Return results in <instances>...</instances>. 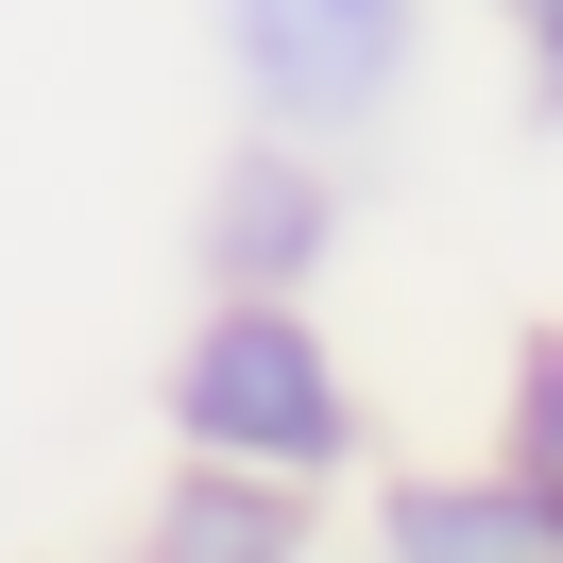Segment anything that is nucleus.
<instances>
[{"label":"nucleus","mask_w":563,"mask_h":563,"mask_svg":"<svg viewBox=\"0 0 563 563\" xmlns=\"http://www.w3.org/2000/svg\"><path fill=\"white\" fill-rule=\"evenodd\" d=\"M358 563H563V512L512 461H376Z\"/></svg>","instance_id":"obj_4"},{"label":"nucleus","mask_w":563,"mask_h":563,"mask_svg":"<svg viewBox=\"0 0 563 563\" xmlns=\"http://www.w3.org/2000/svg\"><path fill=\"white\" fill-rule=\"evenodd\" d=\"M120 563H324V495H274V478H222V461H154Z\"/></svg>","instance_id":"obj_5"},{"label":"nucleus","mask_w":563,"mask_h":563,"mask_svg":"<svg viewBox=\"0 0 563 563\" xmlns=\"http://www.w3.org/2000/svg\"><path fill=\"white\" fill-rule=\"evenodd\" d=\"M154 444L274 478V495H358L376 478V393H358L324 290H188L172 358H154Z\"/></svg>","instance_id":"obj_1"},{"label":"nucleus","mask_w":563,"mask_h":563,"mask_svg":"<svg viewBox=\"0 0 563 563\" xmlns=\"http://www.w3.org/2000/svg\"><path fill=\"white\" fill-rule=\"evenodd\" d=\"M478 461H512V478L563 512V324H512V358H495V444Z\"/></svg>","instance_id":"obj_6"},{"label":"nucleus","mask_w":563,"mask_h":563,"mask_svg":"<svg viewBox=\"0 0 563 563\" xmlns=\"http://www.w3.org/2000/svg\"><path fill=\"white\" fill-rule=\"evenodd\" d=\"M478 18H495V52H512V103L563 120V0H478Z\"/></svg>","instance_id":"obj_7"},{"label":"nucleus","mask_w":563,"mask_h":563,"mask_svg":"<svg viewBox=\"0 0 563 563\" xmlns=\"http://www.w3.org/2000/svg\"><path fill=\"white\" fill-rule=\"evenodd\" d=\"M206 52L256 137L376 154L427 86V0H206Z\"/></svg>","instance_id":"obj_2"},{"label":"nucleus","mask_w":563,"mask_h":563,"mask_svg":"<svg viewBox=\"0 0 563 563\" xmlns=\"http://www.w3.org/2000/svg\"><path fill=\"white\" fill-rule=\"evenodd\" d=\"M358 240V172L308 137H222L206 188H188V290H324Z\"/></svg>","instance_id":"obj_3"}]
</instances>
